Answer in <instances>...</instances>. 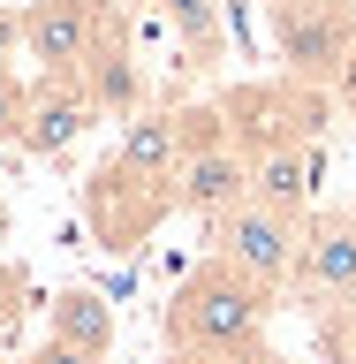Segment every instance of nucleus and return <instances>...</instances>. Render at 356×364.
<instances>
[{
  "label": "nucleus",
  "instance_id": "obj_9",
  "mask_svg": "<svg viewBox=\"0 0 356 364\" xmlns=\"http://www.w3.org/2000/svg\"><path fill=\"white\" fill-rule=\"evenodd\" d=\"M311 152L303 144H266V152H250V198L273 205V213H288L303 220V205H311Z\"/></svg>",
  "mask_w": 356,
  "mask_h": 364
},
{
  "label": "nucleus",
  "instance_id": "obj_10",
  "mask_svg": "<svg viewBox=\"0 0 356 364\" xmlns=\"http://www.w3.org/2000/svg\"><path fill=\"white\" fill-rule=\"evenodd\" d=\"M84 91L99 99V114H136V53L122 46V16L99 38V53L84 61Z\"/></svg>",
  "mask_w": 356,
  "mask_h": 364
},
{
  "label": "nucleus",
  "instance_id": "obj_6",
  "mask_svg": "<svg viewBox=\"0 0 356 364\" xmlns=\"http://www.w3.org/2000/svg\"><path fill=\"white\" fill-rule=\"evenodd\" d=\"M182 213H198V220H220L227 205L250 198V152L235 136H212V144H190L182 159V182H175Z\"/></svg>",
  "mask_w": 356,
  "mask_h": 364
},
{
  "label": "nucleus",
  "instance_id": "obj_19",
  "mask_svg": "<svg viewBox=\"0 0 356 364\" xmlns=\"http://www.w3.org/2000/svg\"><path fill=\"white\" fill-rule=\"evenodd\" d=\"M349 311H356V304H349ZM349 341H356V318H349Z\"/></svg>",
  "mask_w": 356,
  "mask_h": 364
},
{
  "label": "nucleus",
  "instance_id": "obj_1",
  "mask_svg": "<svg viewBox=\"0 0 356 364\" xmlns=\"http://www.w3.org/2000/svg\"><path fill=\"white\" fill-rule=\"evenodd\" d=\"M182 159H190V136H182V114H129V129L84 182V213H91V235L107 250L122 243H144L159 228V213H175V182H182Z\"/></svg>",
  "mask_w": 356,
  "mask_h": 364
},
{
  "label": "nucleus",
  "instance_id": "obj_21",
  "mask_svg": "<svg viewBox=\"0 0 356 364\" xmlns=\"http://www.w3.org/2000/svg\"><path fill=\"white\" fill-rule=\"evenodd\" d=\"M349 8H356V0H349Z\"/></svg>",
  "mask_w": 356,
  "mask_h": 364
},
{
  "label": "nucleus",
  "instance_id": "obj_17",
  "mask_svg": "<svg viewBox=\"0 0 356 364\" xmlns=\"http://www.w3.org/2000/svg\"><path fill=\"white\" fill-rule=\"evenodd\" d=\"M167 364H235V357H212V349H175Z\"/></svg>",
  "mask_w": 356,
  "mask_h": 364
},
{
  "label": "nucleus",
  "instance_id": "obj_12",
  "mask_svg": "<svg viewBox=\"0 0 356 364\" xmlns=\"http://www.w3.org/2000/svg\"><path fill=\"white\" fill-rule=\"evenodd\" d=\"M159 23L175 31L182 53H198V61L220 53V0H159Z\"/></svg>",
  "mask_w": 356,
  "mask_h": 364
},
{
  "label": "nucleus",
  "instance_id": "obj_2",
  "mask_svg": "<svg viewBox=\"0 0 356 364\" xmlns=\"http://www.w3.org/2000/svg\"><path fill=\"white\" fill-rule=\"evenodd\" d=\"M266 311H273L266 289L212 258L167 296V341L212 349V357H235V364H266Z\"/></svg>",
  "mask_w": 356,
  "mask_h": 364
},
{
  "label": "nucleus",
  "instance_id": "obj_4",
  "mask_svg": "<svg viewBox=\"0 0 356 364\" xmlns=\"http://www.w3.org/2000/svg\"><path fill=\"white\" fill-rule=\"evenodd\" d=\"M212 258L235 266L243 281H258V289L273 296L296 273V258H303V220H288V213L243 198V205H227L220 220H212Z\"/></svg>",
  "mask_w": 356,
  "mask_h": 364
},
{
  "label": "nucleus",
  "instance_id": "obj_11",
  "mask_svg": "<svg viewBox=\"0 0 356 364\" xmlns=\"http://www.w3.org/2000/svg\"><path fill=\"white\" fill-rule=\"evenodd\" d=\"M53 334L76 341V349H91V357H107L114 349V304L99 289H61L53 296Z\"/></svg>",
  "mask_w": 356,
  "mask_h": 364
},
{
  "label": "nucleus",
  "instance_id": "obj_20",
  "mask_svg": "<svg viewBox=\"0 0 356 364\" xmlns=\"http://www.w3.org/2000/svg\"><path fill=\"white\" fill-rule=\"evenodd\" d=\"M266 8H273V0H266Z\"/></svg>",
  "mask_w": 356,
  "mask_h": 364
},
{
  "label": "nucleus",
  "instance_id": "obj_3",
  "mask_svg": "<svg viewBox=\"0 0 356 364\" xmlns=\"http://www.w3.org/2000/svg\"><path fill=\"white\" fill-rule=\"evenodd\" d=\"M273 53H281V76L334 91L356 53V8L349 0H273Z\"/></svg>",
  "mask_w": 356,
  "mask_h": 364
},
{
  "label": "nucleus",
  "instance_id": "obj_14",
  "mask_svg": "<svg viewBox=\"0 0 356 364\" xmlns=\"http://www.w3.org/2000/svg\"><path fill=\"white\" fill-rule=\"evenodd\" d=\"M23 364H107V357H91V349H76V341H61V334H45Z\"/></svg>",
  "mask_w": 356,
  "mask_h": 364
},
{
  "label": "nucleus",
  "instance_id": "obj_7",
  "mask_svg": "<svg viewBox=\"0 0 356 364\" xmlns=\"http://www.w3.org/2000/svg\"><path fill=\"white\" fill-rule=\"evenodd\" d=\"M91 122H99V99L84 91V76H38V84H31V114H23V152L53 159V152H68Z\"/></svg>",
  "mask_w": 356,
  "mask_h": 364
},
{
  "label": "nucleus",
  "instance_id": "obj_16",
  "mask_svg": "<svg viewBox=\"0 0 356 364\" xmlns=\"http://www.w3.org/2000/svg\"><path fill=\"white\" fill-rule=\"evenodd\" d=\"M8 46H23V8H16V16H0V53H8Z\"/></svg>",
  "mask_w": 356,
  "mask_h": 364
},
{
  "label": "nucleus",
  "instance_id": "obj_18",
  "mask_svg": "<svg viewBox=\"0 0 356 364\" xmlns=\"http://www.w3.org/2000/svg\"><path fill=\"white\" fill-rule=\"evenodd\" d=\"M0 235H8V205H0Z\"/></svg>",
  "mask_w": 356,
  "mask_h": 364
},
{
  "label": "nucleus",
  "instance_id": "obj_8",
  "mask_svg": "<svg viewBox=\"0 0 356 364\" xmlns=\"http://www.w3.org/2000/svg\"><path fill=\"white\" fill-rule=\"evenodd\" d=\"M296 273H303V289L318 304H356V213H318L303 228Z\"/></svg>",
  "mask_w": 356,
  "mask_h": 364
},
{
  "label": "nucleus",
  "instance_id": "obj_13",
  "mask_svg": "<svg viewBox=\"0 0 356 364\" xmlns=\"http://www.w3.org/2000/svg\"><path fill=\"white\" fill-rule=\"evenodd\" d=\"M23 114H31V84L0 68V144H23Z\"/></svg>",
  "mask_w": 356,
  "mask_h": 364
},
{
  "label": "nucleus",
  "instance_id": "obj_5",
  "mask_svg": "<svg viewBox=\"0 0 356 364\" xmlns=\"http://www.w3.org/2000/svg\"><path fill=\"white\" fill-rule=\"evenodd\" d=\"M107 31H114L107 0H31L23 8V53L45 76H84V61L99 53Z\"/></svg>",
  "mask_w": 356,
  "mask_h": 364
},
{
  "label": "nucleus",
  "instance_id": "obj_15",
  "mask_svg": "<svg viewBox=\"0 0 356 364\" xmlns=\"http://www.w3.org/2000/svg\"><path fill=\"white\" fill-rule=\"evenodd\" d=\"M334 107L356 122V53H349V68H341V84H334Z\"/></svg>",
  "mask_w": 356,
  "mask_h": 364
}]
</instances>
